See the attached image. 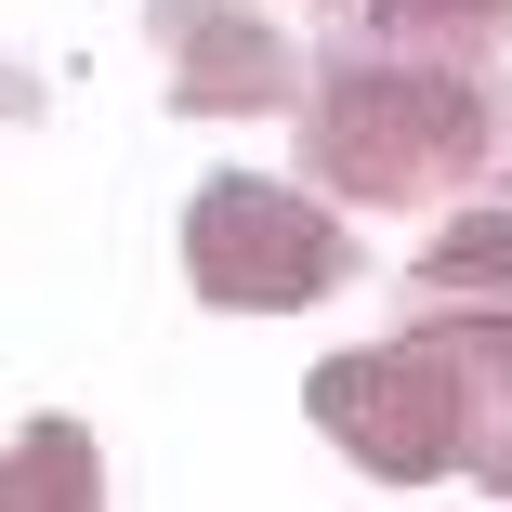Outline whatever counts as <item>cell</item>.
I'll use <instances>...</instances> for the list:
<instances>
[{
  "instance_id": "obj_1",
  "label": "cell",
  "mask_w": 512,
  "mask_h": 512,
  "mask_svg": "<svg viewBox=\"0 0 512 512\" xmlns=\"http://www.w3.org/2000/svg\"><path fill=\"white\" fill-rule=\"evenodd\" d=\"M486 158H499V92L473 66L329 53V79H316V171L342 197H421V184L486 171Z\"/></svg>"
},
{
  "instance_id": "obj_2",
  "label": "cell",
  "mask_w": 512,
  "mask_h": 512,
  "mask_svg": "<svg viewBox=\"0 0 512 512\" xmlns=\"http://www.w3.org/2000/svg\"><path fill=\"white\" fill-rule=\"evenodd\" d=\"M473 407H486V381H473L460 342H434V329L394 342V355H329V368H316V421H329L368 473H394V486L473 460V447H486Z\"/></svg>"
},
{
  "instance_id": "obj_3",
  "label": "cell",
  "mask_w": 512,
  "mask_h": 512,
  "mask_svg": "<svg viewBox=\"0 0 512 512\" xmlns=\"http://www.w3.org/2000/svg\"><path fill=\"white\" fill-rule=\"evenodd\" d=\"M184 276L211 289V302H237V316H276V302H329V289L355 276V250H342L329 211H302L289 184L224 171V184L184 211Z\"/></svg>"
},
{
  "instance_id": "obj_4",
  "label": "cell",
  "mask_w": 512,
  "mask_h": 512,
  "mask_svg": "<svg viewBox=\"0 0 512 512\" xmlns=\"http://www.w3.org/2000/svg\"><path fill=\"white\" fill-rule=\"evenodd\" d=\"M158 40L184 53L171 66V106H302V53L224 0H158Z\"/></svg>"
},
{
  "instance_id": "obj_5",
  "label": "cell",
  "mask_w": 512,
  "mask_h": 512,
  "mask_svg": "<svg viewBox=\"0 0 512 512\" xmlns=\"http://www.w3.org/2000/svg\"><path fill=\"white\" fill-rule=\"evenodd\" d=\"M421 316H512V211H460L421 263Z\"/></svg>"
},
{
  "instance_id": "obj_6",
  "label": "cell",
  "mask_w": 512,
  "mask_h": 512,
  "mask_svg": "<svg viewBox=\"0 0 512 512\" xmlns=\"http://www.w3.org/2000/svg\"><path fill=\"white\" fill-rule=\"evenodd\" d=\"M381 27L434 66H473L486 40H512V0H381Z\"/></svg>"
},
{
  "instance_id": "obj_7",
  "label": "cell",
  "mask_w": 512,
  "mask_h": 512,
  "mask_svg": "<svg viewBox=\"0 0 512 512\" xmlns=\"http://www.w3.org/2000/svg\"><path fill=\"white\" fill-rule=\"evenodd\" d=\"M473 460H486V486H499V499H512V434H499V447H473Z\"/></svg>"
}]
</instances>
